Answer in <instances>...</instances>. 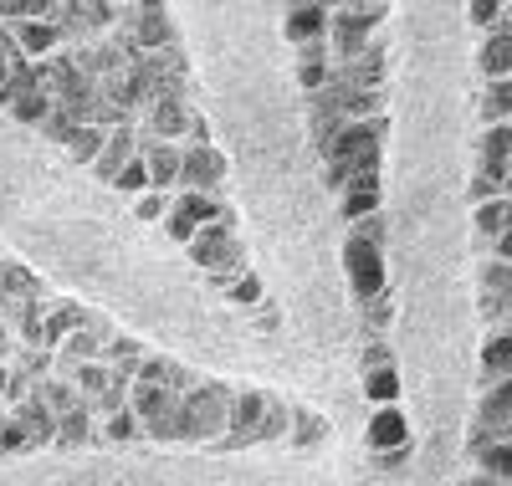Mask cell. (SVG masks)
I'll return each instance as SVG.
<instances>
[{"label":"cell","instance_id":"obj_1","mask_svg":"<svg viewBox=\"0 0 512 486\" xmlns=\"http://www.w3.org/2000/svg\"><path fill=\"white\" fill-rule=\"evenodd\" d=\"M384 144H390V113L344 123V128H338V139L323 149V185L338 195L349 180H359V174H379Z\"/></svg>","mask_w":512,"mask_h":486},{"label":"cell","instance_id":"obj_2","mask_svg":"<svg viewBox=\"0 0 512 486\" xmlns=\"http://www.w3.org/2000/svg\"><path fill=\"white\" fill-rule=\"evenodd\" d=\"M231 389L226 379H200L190 394H180V415H185V440L195 446H216L226 435V410H231Z\"/></svg>","mask_w":512,"mask_h":486},{"label":"cell","instance_id":"obj_3","mask_svg":"<svg viewBox=\"0 0 512 486\" xmlns=\"http://www.w3.org/2000/svg\"><path fill=\"white\" fill-rule=\"evenodd\" d=\"M384 21H390L384 6H328V52H333V62H354Z\"/></svg>","mask_w":512,"mask_h":486},{"label":"cell","instance_id":"obj_4","mask_svg":"<svg viewBox=\"0 0 512 486\" xmlns=\"http://www.w3.org/2000/svg\"><path fill=\"white\" fill-rule=\"evenodd\" d=\"M344 277H349V292L359 302H374L390 292V261H384V246H369L359 236L344 241Z\"/></svg>","mask_w":512,"mask_h":486},{"label":"cell","instance_id":"obj_5","mask_svg":"<svg viewBox=\"0 0 512 486\" xmlns=\"http://www.w3.org/2000/svg\"><path fill=\"white\" fill-rule=\"evenodd\" d=\"M123 36L139 47V57H159L169 47H180L175 16H169L159 0H149V6H123Z\"/></svg>","mask_w":512,"mask_h":486},{"label":"cell","instance_id":"obj_6","mask_svg":"<svg viewBox=\"0 0 512 486\" xmlns=\"http://www.w3.org/2000/svg\"><path fill=\"white\" fill-rule=\"evenodd\" d=\"M210 220H236L231 205H221V195H169V210H164V236L190 246L200 226Z\"/></svg>","mask_w":512,"mask_h":486},{"label":"cell","instance_id":"obj_7","mask_svg":"<svg viewBox=\"0 0 512 486\" xmlns=\"http://www.w3.org/2000/svg\"><path fill=\"white\" fill-rule=\"evenodd\" d=\"M226 185V154L216 144L185 149L180 144V174H175V195H221Z\"/></svg>","mask_w":512,"mask_h":486},{"label":"cell","instance_id":"obj_8","mask_svg":"<svg viewBox=\"0 0 512 486\" xmlns=\"http://www.w3.org/2000/svg\"><path fill=\"white\" fill-rule=\"evenodd\" d=\"M118 338V328H113V318H103V313H93L88 323H82L72 338H62L57 343V353H52V374H72L77 364H93L98 353L108 348Z\"/></svg>","mask_w":512,"mask_h":486},{"label":"cell","instance_id":"obj_9","mask_svg":"<svg viewBox=\"0 0 512 486\" xmlns=\"http://www.w3.org/2000/svg\"><path fill=\"white\" fill-rule=\"evenodd\" d=\"M195 118V98H154L134 123L139 139H159V144H185V128Z\"/></svg>","mask_w":512,"mask_h":486},{"label":"cell","instance_id":"obj_10","mask_svg":"<svg viewBox=\"0 0 512 486\" xmlns=\"http://www.w3.org/2000/svg\"><path fill=\"white\" fill-rule=\"evenodd\" d=\"M267 410V389H231V410H226V435L216 440V451H246L256 420Z\"/></svg>","mask_w":512,"mask_h":486},{"label":"cell","instance_id":"obj_11","mask_svg":"<svg viewBox=\"0 0 512 486\" xmlns=\"http://www.w3.org/2000/svg\"><path fill=\"white\" fill-rule=\"evenodd\" d=\"M472 174L497 180V185H512V123H497V128H482V134H477Z\"/></svg>","mask_w":512,"mask_h":486},{"label":"cell","instance_id":"obj_12","mask_svg":"<svg viewBox=\"0 0 512 486\" xmlns=\"http://www.w3.org/2000/svg\"><path fill=\"white\" fill-rule=\"evenodd\" d=\"M384 67H390L384 41H369L354 62H333V82L354 87V93H384Z\"/></svg>","mask_w":512,"mask_h":486},{"label":"cell","instance_id":"obj_13","mask_svg":"<svg viewBox=\"0 0 512 486\" xmlns=\"http://www.w3.org/2000/svg\"><path fill=\"white\" fill-rule=\"evenodd\" d=\"M88 318H93V307H82V302H72V297H52V302H47V323H41V348L57 353V343L72 338Z\"/></svg>","mask_w":512,"mask_h":486},{"label":"cell","instance_id":"obj_14","mask_svg":"<svg viewBox=\"0 0 512 486\" xmlns=\"http://www.w3.org/2000/svg\"><path fill=\"white\" fill-rule=\"evenodd\" d=\"M379 210H384L379 174H359V180H349L344 190H338V215H344V226H354V220H364V215H379Z\"/></svg>","mask_w":512,"mask_h":486},{"label":"cell","instance_id":"obj_15","mask_svg":"<svg viewBox=\"0 0 512 486\" xmlns=\"http://www.w3.org/2000/svg\"><path fill=\"white\" fill-rule=\"evenodd\" d=\"M139 159L149 169V190L175 195V174H180V144H159V139H139Z\"/></svg>","mask_w":512,"mask_h":486},{"label":"cell","instance_id":"obj_16","mask_svg":"<svg viewBox=\"0 0 512 486\" xmlns=\"http://www.w3.org/2000/svg\"><path fill=\"white\" fill-rule=\"evenodd\" d=\"M139 154V123H123V128H113V134L103 139V154L93 159V174L103 185H113V174Z\"/></svg>","mask_w":512,"mask_h":486},{"label":"cell","instance_id":"obj_17","mask_svg":"<svg viewBox=\"0 0 512 486\" xmlns=\"http://www.w3.org/2000/svg\"><path fill=\"white\" fill-rule=\"evenodd\" d=\"M477 72H482V82H507L512 77V21L487 31V41L477 47Z\"/></svg>","mask_w":512,"mask_h":486},{"label":"cell","instance_id":"obj_18","mask_svg":"<svg viewBox=\"0 0 512 486\" xmlns=\"http://www.w3.org/2000/svg\"><path fill=\"white\" fill-rule=\"evenodd\" d=\"M400 446H410V420H405V410H400V405L374 410V420H369V451L384 456V451H400Z\"/></svg>","mask_w":512,"mask_h":486},{"label":"cell","instance_id":"obj_19","mask_svg":"<svg viewBox=\"0 0 512 486\" xmlns=\"http://www.w3.org/2000/svg\"><path fill=\"white\" fill-rule=\"evenodd\" d=\"M231 241H236V220H210V226H200V231H195V241H190L185 251H190L195 267H205V272H210V267H216V261L226 256V246H231Z\"/></svg>","mask_w":512,"mask_h":486},{"label":"cell","instance_id":"obj_20","mask_svg":"<svg viewBox=\"0 0 512 486\" xmlns=\"http://www.w3.org/2000/svg\"><path fill=\"white\" fill-rule=\"evenodd\" d=\"M0 297L6 302H26V297H47V282H41L26 261L0 251Z\"/></svg>","mask_w":512,"mask_h":486},{"label":"cell","instance_id":"obj_21","mask_svg":"<svg viewBox=\"0 0 512 486\" xmlns=\"http://www.w3.org/2000/svg\"><path fill=\"white\" fill-rule=\"evenodd\" d=\"M282 31L292 47H308V41H328V6H287Z\"/></svg>","mask_w":512,"mask_h":486},{"label":"cell","instance_id":"obj_22","mask_svg":"<svg viewBox=\"0 0 512 486\" xmlns=\"http://www.w3.org/2000/svg\"><path fill=\"white\" fill-rule=\"evenodd\" d=\"M333 82V52L328 41H308V47H297V87L303 93H318V87Z\"/></svg>","mask_w":512,"mask_h":486},{"label":"cell","instance_id":"obj_23","mask_svg":"<svg viewBox=\"0 0 512 486\" xmlns=\"http://www.w3.org/2000/svg\"><path fill=\"white\" fill-rule=\"evenodd\" d=\"M472 420L477 425H492V430H512V379L482 384V400H477Z\"/></svg>","mask_w":512,"mask_h":486},{"label":"cell","instance_id":"obj_24","mask_svg":"<svg viewBox=\"0 0 512 486\" xmlns=\"http://www.w3.org/2000/svg\"><path fill=\"white\" fill-rule=\"evenodd\" d=\"M472 231H477V246L487 251V241H497L502 231H512V195H497L487 205H472Z\"/></svg>","mask_w":512,"mask_h":486},{"label":"cell","instance_id":"obj_25","mask_svg":"<svg viewBox=\"0 0 512 486\" xmlns=\"http://www.w3.org/2000/svg\"><path fill=\"white\" fill-rule=\"evenodd\" d=\"M93 440H98V415L88 410V400H82L77 410H67V415L57 420V440H52V446L77 451V446H93Z\"/></svg>","mask_w":512,"mask_h":486},{"label":"cell","instance_id":"obj_26","mask_svg":"<svg viewBox=\"0 0 512 486\" xmlns=\"http://www.w3.org/2000/svg\"><path fill=\"white\" fill-rule=\"evenodd\" d=\"M31 400H36V405H47V410H52V420H62L67 410H77V405H82V394L72 389V379L47 374V379H36V384H31Z\"/></svg>","mask_w":512,"mask_h":486},{"label":"cell","instance_id":"obj_27","mask_svg":"<svg viewBox=\"0 0 512 486\" xmlns=\"http://www.w3.org/2000/svg\"><path fill=\"white\" fill-rule=\"evenodd\" d=\"M287 420H292V400L267 389V410H262V420H256L251 446H277V440H287Z\"/></svg>","mask_w":512,"mask_h":486},{"label":"cell","instance_id":"obj_28","mask_svg":"<svg viewBox=\"0 0 512 486\" xmlns=\"http://www.w3.org/2000/svg\"><path fill=\"white\" fill-rule=\"evenodd\" d=\"M328 440V420L308 405H292V420H287V446L297 451H308V446H323Z\"/></svg>","mask_w":512,"mask_h":486},{"label":"cell","instance_id":"obj_29","mask_svg":"<svg viewBox=\"0 0 512 486\" xmlns=\"http://www.w3.org/2000/svg\"><path fill=\"white\" fill-rule=\"evenodd\" d=\"M497 379H512V333L507 328H492V338L482 343V384H497Z\"/></svg>","mask_w":512,"mask_h":486},{"label":"cell","instance_id":"obj_30","mask_svg":"<svg viewBox=\"0 0 512 486\" xmlns=\"http://www.w3.org/2000/svg\"><path fill=\"white\" fill-rule=\"evenodd\" d=\"M169 400H175V394H169L164 384H128V415H134L139 425H149L154 415H164L169 410Z\"/></svg>","mask_w":512,"mask_h":486},{"label":"cell","instance_id":"obj_31","mask_svg":"<svg viewBox=\"0 0 512 486\" xmlns=\"http://www.w3.org/2000/svg\"><path fill=\"white\" fill-rule=\"evenodd\" d=\"M477 118H482V128L512 123V77H507V82H482V98H477Z\"/></svg>","mask_w":512,"mask_h":486},{"label":"cell","instance_id":"obj_32","mask_svg":"<svg viewBox=\"0 0 512 486\" xmlns=\"http://www.w3.org/2000/svg\"><path fill=\"white\" fill-rule=\"evenodd\" d=\"M11 415H16V420H21V430L31 435V446H52V440H57V420H52V410H47V405L21 400V405H11Z\"/></svg>","mask_w":512,"mask_h":486},{"label":"cell","instance_id":"obj_33","mask_svg":"<svg viewBox=\"0 0 512 486\" xmlns=\"http://www.w3.org/2000/svg\"><path fill=\"white\" fill-rule=\"evenodd\" d=\"M466 456H472L477 476H487V481H507L512 476V440H492V446H477Z\"/></svg>","mask_w":512,"mask_h":486},{"label":"cell","instance_id":"obj_34","mask_svg":"<svg viewBox=\"0 0 512 486\" xmlns=\"http://www.w3.org/2000/svg\"><path fill=\"white\" fill-rule=\"evenodd\" d=\"M364 400H369L374 410L395 405V400H400V369H395V364H390V369H369V374H364Z\"/></svg>","mask_w":512,"mask_h":486},{"label":"cell","instance_id":"obj_35","mask_svg":"<svg viewBox=\"0 0 512 486\" xmlns=\"http://www.w3.org/2000/svg\"><path fill=\"white\" fill-rule=\"evenodd\" d=\"M477 292H487V297H512V261L482 256V261H477Z\"/></svg>","mask_w":512,"mask_h":486},{"label":"cell","instance_id":"obj_36","mask_svg":"<svg viewBox=\"0 0 512 486\" xmlns=\"http://www.w3.org/2000/svg\"><path fill=\"white\" fill-rule=\"evenodd\" d=\"M241 272H251V267H246V246H241V236H236V241L226 246V256H221V261H216V267H210V272H205V282L226 292V287H231V282H236Z\"/></svg>","mask_w":512,"mask_h":486},{"label":"cell","instance_id":"obj_37","mask_svg":"<svg viewBox=\"0 0 512 486\" xmlns=\"http://www.w3.org/2000/svg\"><path fill=\"white\" fill-rule=\"evenodd\" d=\"M359 307H364V333H369V338H390V323H395V297L384 292V297L359 302Z\"/></svg>","mask_w":512,"mask_h":486},{"label":"cell","instance_id":"obj_38","mask_svg":"<svg viewBox=\"0 0 512 486\" xmlns=\"http://www.w3.org/2000/svg\"><path fill=\"white\" fill-rule=\"evenodd\" d=\"M103 139H108L103 128H77V134L67 139V159H72V164H88V169H93V159L103 154Z\"/></svg>","mask_w":512,"mask_h":486},{"label":"cell","instance_id":"obj_39","mask_svg":"<svg viewBox=\"0 0 512 486\" xmlns=\"http://www.w3.org/2000/svg\"><path fill=\"white\" fill-rule=\"evenodd\" d=\"M6 113H11L16 123H26V128H41V123H47V113H52V98H47V93H26V98H16Z\"/></svg>","mask_w":512,"mask_h":486},{"label":"cell","instance_id":"obj_40","mask_svg":"<svg viewBox=\"0 0 512 486\" xmlns=\"http://www.w3.org/2000/svg\"><path fill=\"white\" fill-rule=\"evenodd\" d=\"M113 190H118V195H134V200H139V195H149V169H144V159H139V154L113 174Z\"/></svg>","mask_w":512,"mask_h":486},{"label":"cell","instance_id":"obj_41","mask_svg":"<svg viewBox=\"0 0 512 486\" xmlns=\"http://www.w3.org/2000/svg\"><path fill=\"white\" fill-rule=\"evenodd\" d=\"M98 440H144V425L128 415V405L118 410V415H108V420H98Z\"/></svg>","mask_w":512,"mask_h":486},{"label":"cell","instance_id":"obj_42","mask_svg":"<svg viewBox=\"0 0 512 486\" xmlns=\"http://www.w3.org/2000/svg\"><path fill=\"white\" fill-rule=\"evenodd\" d=\"M11 364L36 384V379H47V374H52V353H47V348H16V353H11Z\"/></svg>","mask_w":512,"mask_h":486},{"label":"cell","instance_id":"obj_43","mask_svg":"<svg viewBox=\"0 0 512 486\" xmlns=\"http://www.w3.org/2000/svg\"><path fill=\"white\" fill-rule=\"evenodd\" d=\"M466 21L482 26V31H497V26H507L512 16H507L502 0H472V6H466Z\"/></svg>","mask_w":512,"mask_h":486},{"label":"cell","instance_id":"obj_44","mask_svg":"<svg viewBox=\"0 0 512 486\" xmlns=\"http://www.w3.org/2000/svg\"><path fill=\"white\" fill-rule=\"evenodd\" d=\"M26 451H36V446H31V435H26L21 420L6 410V420H0V456H26Z\"/></svg>","mask_w":512,"mask_h":486},{"label":"cell","instance_id":"obj_45","mask_svg":"<svg viewBox=\"0 0 512 486\" xmlns=\"http://www.w3.org/2000/svg\"><path fill=\"white\" fill-rule=\"evenodd\" d=\"M262 297H267V287H262V277H256V272H241V277L226 287V302H236V307H256Z\"/></svg>","mask_w":512,"mask_h":486},{"label":"cell","instance_id":"obj_46","mask_svg":"<svg viewBox=\"0 0 512 486\" xmlns=\"http://www.w3.org/2000/svg\"><path fill=\"white\" fill-rule=\"evenodd\" d=\"M36 134H41V139H47V144H62V149H67V139L77 134V123H72V118H67V113H62V108L52 103V113H47V123H41V128H36Z\"/></svg>","mask_w":512,"mask_h":486},{"label":"cell","instance_id":"obj_47","mask_svg":"<svg viewBox=\"0 0 512 486\" xmlns=\"http://www.w3.org/2000/svg\"><path fill=\"white\" fill-rule=\"evenodd\" d=\"M395 364V348H390V338H369L364 343V359H359V369L369 374V369H390Z\"/></svg>","mask_w":512,"mask_h":486},{"label":"cell","instance_id":"obj_48","mask_svg":"<svg viewBox=\"0 0 512 486\" xmlns=\"http://www.w3.org/2000/svg\"><path fill=\"white\" fill-rule=\"evenodd\" d=\"M169 364H175V359H169V353H144V359H139V384H164L169 379Z\"/></svg>","mask_w":512,"mask_h":486},{"label":"cell","instance_id":"obj_49","mask_svg":"<svg viewBox=\"0 0 512 486\" xmlns=\"http://www.w3.org/2000/svg\"><path fill=\"white\" fill-rule=\"evenodd\" d=\"M384 231H390L384 210H379V215H364V220H354V226H349V236H359V241H369V246H384Z\"/></svg>","mask_w":512,"mask_h":486},{"label":"cell","instance_id":"obj_50","mask_svg":"<svg viewBox=\"0 0 512 486\" xmlns=\"http://www.w3.org/2000/svg\"><path fill=\"white\" fill-rule=\"evenodd\" d=\"M21 62H26V57L16 52V41H11V31L0 26V87H6V77H11V72H16Z\"/></svg>","mask_w":512,"mask_h":486},{"label":"cell","instance_id":"obj_51","mask_svg":"<svg viewBox=\"0 0 512 486\" xmlns=\"http://www.w3.org/2000/svg\"><path fill=\"white\" fill-rule=\"evenodd\" d=\"M164 210H169V195H159V190H149V195L134 200V215L139 220H164Z\"/></svg>","mask_w":512,"mask_h":486},{"label":"cell","instance_id":"obj_52","mask_svg":"<svg viewBox=\"0 0 512 486\" xmlns=\"http://www.w3.org/2000/svg\"><path fill=\"white\" fill-rule=\"evenodd\" d=\"M472 205H487V200H497V195H512V185H497V180H482V174H472Z\"/></svg>","mask_w":512,"mask_h":486},{"label":"cell","instance_id":"obj_53","mask_svg":"<svg viewBox=\"0 0 512 486\" xmlns=\"http://www.w3.org/2000/svg\"><path fill=\"white\" fill-rule=\"evenodd\" d=\"M507 313H512V297H487V292H482V318H487L492 328H507Z\"/></svg>","mask_w":512,"mask_h":486},{"label":"cell","instance_id":"obj_54","mask_svg":"<svg viewBox=\"0 0 512 486\" xmlns=\"http://www.w3.org/2000/svg\"><path fill=\"white\" fill-rule=\"evenodd\" d=\"M21 400H31V379L11 364V379H6V410H11V405H21Z\"/></svg>","mask_w":512,"mask_h":486},{"label":"cell","instance_id":"obj_55","mask_svg":"<svg viewBox=\"0 0 512 486\" xmlns=\"http://www.w3.org/2000/svg\"><path fill=\"white\" fill-rule=\"evenodd\" d=\"M251 313H256V328H267V333H277V328H282V313H277V302H267V297L256 302Z\"/></svg>","mask_w":512,"mask_h":486},{"label":"cell","instance_id":"obj_56","mask_svg":"<svg viewBox=\"0 0 512 486\" xmlns=\"http://www.w3.org/2000/svg\"><path fill=\"white\" fill-rule=\"evenodd\" d=\"M374 461H379L384 471H400V466L410 461V446H400V451H384V456H374Z\"/></svg>","mask_w":512,"mask_h":486},{"label":"cell","instance_id":"obj_57","mask_svg":"<svg viewBox=\"0 0 512 486\" xmlns=\"http://www.w3.org/2000/svg\"><path fill=\"white\" fill-rule=\"evenodd\" d=\"M6 379H11V364H0V410H6Z\"/></svg>","mask_w":512,"mask_h":486},{"label":"cell","instance_id":"obj_58","mask_svg":"<svg viewBox=\"0 0 512 486\" xmlns=\"http://www.w3.org/2000/svg\"><path fill=\"white\" fill-rule=\"evenodd\" d=\"M466 486H507V481H487V476H472V481H466Z\"/></svg>","mask_w":512,"mask_h":486},{"label":"cell","instance_id":"obj_59","mask_svg":"<svg viewBox=\"0 0 512 486\" xmlns=\"http://www.w3.org/2000/svg\"><path fill=\"white\" fill-rule=\"evenodd\" d=\"M0 420H6V410H0Z\"/></svg>","mask_w":512,"mask_h":486}]
</instances>
